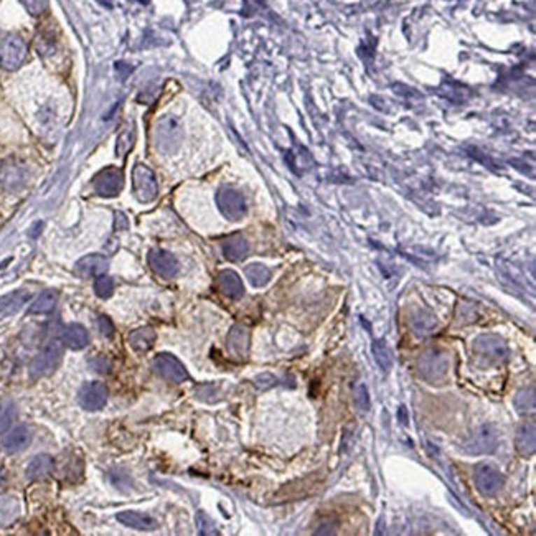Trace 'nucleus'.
Here are the masks:
<instances>
[{
    "label": "nucleus",
    "mask_w": 536,
    "mask_h": 536,
    "mask_svg": "<svg viewBox=\"0 0 536 536\" xmlns=\"http://www.w3.org/2000/svg\"><path fill=\"white\" fill-rule=\"evenodd\" d=\"M472 353L477 365L495 367L508 358V346L502 337L484 334L472 341Z\"/></svg>",
    "instance_id": "1"
},
{
    "label": "nucleus",
    "mask_w": 536,
    "mask_h": 536,
    "mask_svg": "<svg viewBox=\"0 0 536 536\" xmlns=\"http://www.w3.org/2000/svg\"><path fill=\"white\" fill-rule=\"evenodd\" d=\"M418 372L429 383H441L449 375L451 358L449 353L441 348H429L418 358Z\"/></svg>",
    "instance_id": "2"
},
{
    "label": "nucleus",
    "mask_w": 536,
    "mask_h": 536,
    "mask_svg": "<svg viewBox=\"0 0 536 536\" xmlns=\"http://www.w3.org/2000/svg\"><path fill=\"white\" fill-rule=\"evenodd\" d=\"M29 55V46L20 35L10 34L0 40V66L7 71H15Z\"/></svg>",
    "instance_id": "3"
},
{
    "label": "nucleus",
    "mask_w": 536,
    "mask_h": 536,
    "mask_svg": "<svg viewBox=\"0 0 536 536\" xmlns=\"http://www.w3.org/2000/svg\"><path fill=\"white\" fill-rule=\"evenodd\" d=\"M63 346L59 341L53 340L43 346V350L36 355L34 362L30 365V375L31 378H43L52 375L55 369L58 368L62 362Z\"/></svg>",
    "instance_id": "4"
},
{
    "label": "nucleus",
    "mask_w": 536,
    "mask_h": 536,
    "mask_svg": "<svg viewBox=\"0 0 536 536\" xmlns=\"http://www.w3.org/2000/svg\"><path fill=\"white\" fill-rule=\"evenodd\" d=\"M498 444V432L492 424H485L470 434L467 441L464 442L462 449L467 454L479 456V454H488V452L495 451Z\"/></svg>",
    "instance_id": "5"
},
{
    "label": "nucleus",
    "mask_w": 536,
    "mask_h": 536,
    "mask_svg": "<svg viewBox=\"0 0 536 536\" xmlns=\"http://www.w3.org/2000/svg\"><path fill=\"white\" fill-rule=\"evenodd\" d=\"M134 195L139 202L149 203L157 197V180L154 172L146 165H136L132 172Z\"/></svg>",
    "instance_id": "6"
},
{
    "label": "nucleus",
    "mask_w": 536,
    "mask_h": 536,
    "mask_svg": "<svg viewBox=\"0 0 536 536\" xmlns=\"http://www.w3.org/2000/svg\"><path fill=\"white\" fill-rule=\"evenodd\" d=\"M474 482L477 491L485 497H493L502 491L503 475L498 472V469L491 464H480L475 467Z\"/></svg>",
    "instance_id": "7"
},
{
    "label": "nucleus",
    "mask_w": 536,
    "mask_h": 536,
    "mask_svg": "<svg viewBox=\"0 0 536 536\" xmlns=\"http://www.w3.org/2000/svg\"><path fill=\"white\" fill-rule=\"evenodd\" d=\"M152 369L165 380L172 383H183L188 380V372L182 362L170 353H159L152 362Z\"/></svg>",
    "instance_id": "8"
},
{
    "label": "nucleus",
    "mask_w": 536,
    "mask_h": 536,
    "mask_svg": "<svg viewBox=\"0 0 536 536\" xmlns=\"http://www.w3.org/2000/svg\"><path fill=\"white\" fill-rule=\"evenodd\" d=\"M92 187L99 197H115L121 193L124 187V175L119 169L106 167L92 178Z\"/></svg>",
    "instance_id": "9"
},
{
    "label": "nucleus",
    "mask_w": 536,
    "mask_h": 536,
    "mask_svg": "<svg viewBox=\"0 0 536 536\" xmlns=\"http://www.w3.org/2000/svg\"><path fill=\"white\" fill-rule=\"evenodd\" d=\"M216 202H218L221 213L231 221L241 220L243 216L246 215V202H244V197L239 192L234 190V188H221L218 195H216Z\"/></svg>",
    "instance_id": "10"
},
{
    "label": "nucleus",
    "mask_w": 536,
    "mask_h": 536,
    "mask_svg": "<svg viewBox=\"0 0 536 536\" xmlns=\"http://www.w3.org/2000/svg\"><path fill=\"white\" fill-rule=\"evenodd\" d=\"M78 401L86 411H98L108 401V388L101 381L86 383L78 393Z\"/></svg>",
    "instance_id": "11"
},
{
    "label": "nucleus",
    "mask_w": 536,
    "mask_h": 536,
    "mask_svg": "<svg viewBox=\"0 0 536 536\" xmlns=\"http://www.w3.org/2000/svg\"><path fill=\"white\" fill-rule=\"evenodd\" d=\"M226 346H228V352L234 360H243L248 358L249 352V330L244 325H233V329L230 330L228 339H226Z\"/></svg>",
    "instance_id": "12"
},
{
    "label": "nucleus",
    "mask_w": 536,
    "mask_h": 536,
    "mask_svg": "<svg viewBox=\"0 0 536 536\" xmlns=\"http://www.w3.org/2000/svg\"><path fill=\"white\" fill-rule=\"evenodd\" d=\"M155 139L157 146L162 150H172L180 141V127L175 119L164 118L157 122L155 127Z\"/></svg>",
    "instance_id": "13"
},
{
    "label": "nucleus",
    "mask_w": 536,
    "mask_h": 536,
    "mask_svg": "<svg viewBox=\"0 0 536 536\" xmlns=\"http://www.w3.org/2000/svg\"><path fill=\"white\" fill-rule=\"evenodd\" d=\"M149 266L155 274L165 277V279L174 277L178 271L177 260L169 251H164V249H152L149 253Z\"/></svg>",
    "instance_id": "14"
},
{
    "label": "nucleus",
    "mask_w": 536,
    "mask_h": 536,
    "mask_svg": "<svg viewBox=\"0 0 536 536\" xmlns=\"http://www.w3.org/2000/svg\"><path fill=\"white\" fill-rule=\"evenodd\" d=\"M515 447L521 456L530 457L536 451V424L526 421L520 424L515 434Z\"/></svg>",
    "instance_id": "15"
},
{
    "label": "nucleus",
    "mask_w": 536,
    "mask_h": 536,
    "mask_svg": "<svg viewBox=\"0 0 536 536\" xmlns=\"http://www.w3.org/2000/svg\"><path fill=\"white\" fill-rule=\"evenodd\" d=\"M108 267V260L104 256H101V254H87V256L81 258L76 262L75 271L80 277H98L106 274Z\"/></svg>",
    "instance_id": "16"
},
{
    "label": "nucleus",
    "mask_w": 536,
    "mask_h": 536,
    "mask_svg": "<svg viewBox=\"0 0 536 536\" xmlns=\"http://www.w3.org/2000/svg\"><path fill=\"white\" fill-rule=\"evenodd\" d=\"M0 182L8 190H15L25 182V170L17 160H7L0 169Z\"/></svg>",
    "instance_id": "17"
},
{
    "label": "nucleus",
    "mask_w": 536,
    "mask_h": 536,
    "mask_svg": "<svg viewBox=\"0 0 536 536\" xmlns=\"http://www.w3.org/2000/svg\"><path fill=\"white\" fill-rule=\"evenodd\" d=\"M118 521H121L122 525L129 526V528L134 530H141V531H152L157 528V521L152 519V516L146 515V514H139V512H119L115 515Z\"/></svg>",
    "instance_id": "18"
},
{
    "label": "nucleus",
    "mask_w": 536,
    "mask_h": 536,
    "mask_svg": "<svg viewBox=\"0 0 536 536\" xmlns=\"http://www.w3.org/2000/svg\"><path fill=\"white\" fill-rule=\"evenodd\" d=\"M55 469V459L48 454L35 456L27 467V479L29 480H43L50 477Z\"/></svg>",
    "instance_id": "19"
},
{
    "label": "nucleus",
    "mask_w": 536,
    "mask_h": 536,
    "mask_svg": "<svg viewBox=\"0 0 536 536\" xmlns=\"http://www.w3.org/2000/svg\"><path fill=\"white\" fill-rule=\"evenodd\" d=\"M218 285L220 290L223 292L226 297L230 299H239L243 297L244 288L241 283V277H239L234 271H221L218 274Z\"/></svg>",
    "instance_id": "20"
},
{
    "label": "nucleus",
    "mask_w": 536,
    "mask_h": 536,
    "mask_svg": "<svg viewBox=\"0 0 536 536\" xmlns=\"http://www.w3.org/2000/svg\"><path fill=\"white\" fill-rule=\"evenodd\" d=\"M409 327L416 337H428L436 330L437 320L431 312L418 311L411 316Z\"/></svg>",
    "instance_id": "21"
},
{
    "label": "nucleus",
    "mask_w": 536,
    "mask_h": 536,
    "mask_svg": "<svg viewBox=\"0 0 536 536\" xmlns=\"http://www.w3.org/2000/svg\"><path fill=\"white\" fill-rule=\"evenodd\" d=\"M30 297L31 294L25 289H18L7 295H2L0 297V316H10V313L18 312L29 302Z\"/></svg>",
    "instance_id": "22"
},
{
    "label": "nucleus",
    "mask_w": 536,
    "mask_h": 536,
    "mask_svg": "<svg viewBox=\"0 0 536 536\" xmlns=\"http://www.w3.org/2000/svg\"><path fill=\"white\" fill-rule=\"evenodd\" d=\"M87 341H90V335H87V330L81 323H69V325L64 327L63 344L71 350L85 348Z\"/></svg>",
    "instance_id": "23"
},
{
    "label": "nucleus",
    "mask_w": 536,
    "mask_h": 536,
    "mask_svg": "<svg viewBox=\"0 0 536 536\" xmlns=\"http://www.w3.org/2000/svg\"><path fill=\"white\" fill-rule=\"evenodd\" d=\"M30 437L31 436H30L29 429H27L25 426H18L15 429H12V431L8 432L6 437H3L2 446L7 452L13 454V452L25 449V447L30 444Z\"/></svg>",
    "instance_id": "24"
},
{
    "label": "nucleus",
    "mask_w": 536,
    "mask_h": 536,
    "mask_svg": "<svg viewBox=\"0 0 536 536\" xmlns=\"http://www.w3.org/2000/svg\"><path fill=\"white\" fill-rule=\"evenodd\" d=\"M155 341V332L150 327H144V329L132 330L129 334V345L139 353H144L147 350L152 348Z\"/></svg>",
    "instance_id": "25"
},
{
    "label": "nucleus",
    "mask_w": 536,
    "mask_h": 536,
    "mask_svg": "<svg viewBox=\"0 0 536 536\" xmlns=\"http://www.w3.org/2000/svg\"><path fill=\"white\" fill-rule=\"evenodd\" d=\"M223 254L230 261H241L248 254V243L241 234H233L223 243Z\"/></svg>",
    "instance_id": "26"
},
{
    "label": "nucleus",
    "mask_w": 536,
    "mask_h": 536,
    "mask_svg": "<svg viewBox=\"0 0 536 536\" xmlns=\"http://www.w3.org/2000/svg\"><path fill=\"white\" fill-rule=\"evenodd\" d=\"M58 292L57 290H45L34 300L30 306V313H50L57 307Z\"/></svg>",
    "instance_id": "27"
},
{
    "label": "nucleus",
    "mask_w": 536,
    "mask_h": 536,
    "mask_svg": "<svg viewBox=\"0 0 536 536\" xmlns=\"http://www.w3.org/2000/svg\"><path fill=\"white\" fill-rule=\"evenodd\" d=\"M515 408L519 413L521 414H528L533 413L535 406H536V395H535V385H531L528 388H523L516 393L515 396Z\"/></svg>",
    "instance_id": "28"
},
{
    "label": "nucleus",
    "mask_w": 536,
    "mask_h": 536,
    "mask_svg": "<svg viewBox=\"0 0 536 536\" xmlns=\"http://www.w3.org/2000/svg\"><path fill=\"white\" fill-rule=\"evenodd\" d=\"M244 271H246L248 281L254 285V288H262V285H266L271 279L269 269H267L266 266L258 265V262H254V265H249Z\"/></svg>",
    "instance_id": "29"
},
{
    "label": "nucleus",
    "mask_w": 536,
    "mask_h": 536,
    "mask_svg": "<svg viewBox=\"0 0 536 536\" xmlns=\"http://www.w3.org/2000/svg\"><path fill=\"white\" fill-rule=\"evenodd\" d=\"M373 357H375L378 367H380L383 372H388L393 365V357L390 348H388L385 341L378 340L373 344Z\"/></svg>",
    "instance_id": "30"
},
{
    "label": "nucleus",
    "mask_w": 536,
    "mask_h": 536,
    "mask_svg": "<svg viewBox=\"0 0 536 536\" xmlns=\"http://www.w3.org/2000/svg\"><path fill=\"white\" fill-rule=\"evenodd\" d=\"M134 144V127L132 126H124L122 131L119 132L118 141H115V154L118 157H124L131 150Z\"/></svg>",
    "instance_id": "31"
},
{
    "label": "nucleus",
    "mask_w": 536,
    "mask_h": 536,
    "mask_svg": "<svg viewBox=\"0 0 536 536\" xmlns=\"http://www.w3.org/2000/svg\"><path fill=\"white\" fill-rule=\"evenodd\" d=\"M13 421V403L10 400H0V436L8 431Z\"/></svg>",
    "instance_id": "32"
},
{
    "label": "nucleus",
    "mask_w": 536,
    "mask_h": 536,
    "mask_svg": "<svg viewBox=\"0 0 536 536\" xmlns=\"http://www.w3.org/2000/svg\"><path fill=\"white\" fill-rule=\"evenodd\" d=\"M94 292L101 299H108L114 292V281L109 276H98L94 281Z\"/></svg>",
    "instance_id": "33"
},
{
    "label": "nucleus",
    "mask_w": 536,
    "mask_h": 536,
    "mask_svg": "<svg viewBox=\"0 0 536 536\" xmlns=\"http://www.w3.org/2000/svg\"><path fill=\"white\" fill-rule=\"evenodd\" d=\"M353 398H355V404H357V408L362 411V413H367V411H369L372 401H369V393L363 383H360V385H357V388H355Z\"/></svg>",
    "instance_id": "34"
},
{
    "label": "nucleus",
    "mask_w": 536,
    "mask_h": 536,
    "mask_svg": "<svg viewBox=\"0 0 536 536\" xmlns=\"http://www.w3.org/2000/svg\"><path fill=\"white\" fill-rule=\"evenodd\" d=\"M197 528H198V533L203 536L218 535V531H216L215 528V523L211 521V519L205 514V512H198L197 514Z\"/></svg>",
    "instance_id": "35"
},
{
    "label": "nucleus",
    "mask_w": 536,
    "mask_h": 536,
    "mask_svg": "<svg viewBox=\"0 0 536 536\" xmlns=\"http://www.w3.org/2000/svg\"><path fill=\"white\" fill-rule=\"evenodd\" d=\"M20 3L25 7V10L34 17L41 15V13H45L46 8H48V0H20Z\"/></svg>",
    "instance_id": "36"
},
{
    "label": "nucleus",
    "mask_w": 536,
    "mask_h": 536,
    "mask_svg": "<svg viewBox=\"0 0 536 536\" xmlns=\"http://www.w3.org/2000/svg\"><path fill=\"white\" fill-rule=\"evenodd\" d=\"M35 46L36 50H38V53L43 55V57H50V55H53L55 48H57L53 38H50L48 35H40L35 41Z\"/></svg>",
    "instance_id": "37"
},
{
    "label": "nucleus",
    "mask_w": 536,
    "mask_h": 536,
    "mask_svg": "<svg viewBox=\"0 0 536 536\" xmlns=\"http://www.w3.org/2000/svg\"><path fill=\"white\" fill-rule=\"evenodd\" d=\"M254 385L261 388V390H267V388L277 385V378L271 373H262V375L254 378Z\"/></svg>",
    "instance_id": "38"
},
{
    "label": "nucleus",
    "mask_w": 536,
    "mask_h": 536,
    "mask_svg": "<svg viewBox=\"0 0 536 536\" xmlns=\"http://www.w3.org/2000/svg\"><path fill=\"white\" fill-rule=\"evenodd\" d=\"M98 323H99L101 334H103L104 337H108V339H109V337L114 335V325H113V322H111L109 317L99 316Z\"/></svg>",
    "instance_id": "39"
},
{
    "label": "nucleus",
    "mask_w": 536,
    "mask_h": 536,
    "mask_svg": "<svg viewBox=\"0 0 536 536\" xmlns=\"http://www.w3.org/2000/svg\"><path fill=\"white\" fill-rule=\"evenodd\" d=\"M114 216H115V230H126L129 226V221L126 218V215L121 213V211H118V213H115Z\"/></svg>",
    "instance_id": "40"
},
{
    "label": "nucleus",
    "mask_w": 536,
    "mask_h": 536,
    "mask_svg": "<svg viewBox=\"0 0 536 536\" xmlns=\"http://www.w3.org/2000/svg\"><path fill=\"white\" fill-rule=\"evenodd\" d=\"M139 2H144V3H146V2H147V0H139Z\"/></svg>",
    "instance_id": "41"
}]
</instances>
